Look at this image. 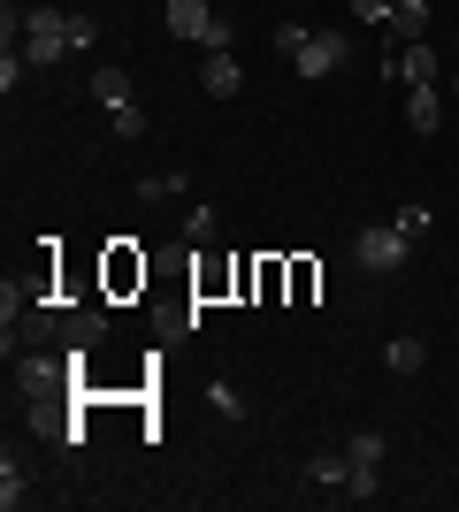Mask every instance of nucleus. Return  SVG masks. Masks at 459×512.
<instances>
[{"instance_id":"1","label":"nucleus","mask_w":459,"mask_h":512,"mask_svg":"<svg viewBox=\"0 0 459 512\" xmlns=\"http://www.w3.org/2000/svg\"><path fill=\"white\" fill-rule=\"evenodd\" d=\"M92 39H100V23H92L85 8H77V16H69V8H46V0L23 8V62L31 69L62 62V54H85Z\"/></svg>"},{"instance_id":"2","label":"nucleus","mask_w":459,"mask_h":512,"mask_svg":"<svg viewBox=\"0 0 459 512\" xmlns=\"http://www.w3.org/2000/svg\"><path fill=\"white\" fill-rule=\"evenodd\" d=\"M16 383L31 406H54V398H77V367L69 360H46V352H23L16 360Z\"/></svg>"},{"instance_id":"3","label":"nucleus","mask_w":459,"mask_h":512,"mask_svg":"<svg viewBox=\"0 0 459 512\" xmlns=\"http://www.w3.org/2000/svg\"><path fill=\"white\" fill-rule=\"evenodd\" d=\"M169 31H176V39H199L207 54L230 46V16H222L215 0H169Z\"/></svg>"},{"instance_id":"4","label":"nucleus","mask_w":459,"mask_h":512,"mask_svg":"<svg viewBox=\"0 0 459 512\" xmlns=\"http://www.w3.org/2000/svg\"><path fill=\"white\" fill-rule=\"evenodd\" d=\"M352 260H360V268H368V276H398V268H406V230H383V222H375V230H360L352 237Z\"/></svg>"},{"instance_id":"5","label":"nucleus","mask_w":459,"mask_h":512,"mask_svg":"<svg viewBox=\"0 0 459 512\" xmlns=\"http://www.w3.org/2000/svg\"><path fill=\"white\" fill-rule=\"evenodd\" d=\"M345 62H352V39H345V31H314V39L291 54V69H299V77H337Z\"/></svg>"},{"instance_id":"6","label":"nucleus","mask_w":459,"mask_h":512,"mask_svg":"<svg viewBox=\"0 0 459 512\" xmlns=\"http://www.w3.org/2000/svg\"><path fill=\"white\" fill-rule=\"evenodd\" d=\"M138 283H146V253L115 237V245H108V260H100V291H108V299H131Z\"/></svg>"},{"instance_id":"7","label":"nucleus","mask_w":459,"mask_h":512,"mask_svg":"<svg viewBox=\"0 0 459 512\" xmlns=\"http://www.w3.org/2000/svg\"><path fill=\"white\" fill-rule=\"evenodd\" d=\"M437 46L429 39H406V54H398V62H383V77H391V85H437Z\"/></svg>"},{"instance_id":"8","label":"nucleus","mask_w":459,"mask_h":512,"mask_svg":"<svg viewBox=\"0 0 459 512\" xmlns=\"http://www.w3.org/2000/svg\"><path fill=\"white\" fill-rule=\"evenodd\" d=\"M238 85H245V69H238V54H230V46L199 62V92H207V100H238Z\"/></svg>"},{"instance_id":"9","label":"nucleus","mask_w":459,"mask_h":512,"mask_svg":"<svg viewBox=\"0 0 459 512\" xmlns=\"http://www.w3.org/2000/svg\"><path fill=\"white\" fill-rule=\"evenodd\" d=\"M100 337H108V314H100V306H77V314L62 321V344H69V352H92Z\"/></svg>"},{"instance_id":"10","label":"nucleus","mask_w":459,"mask_h":512,"mask_svg":"<svg viewBox=\"0 0 459 512\" xmlns=\"http://www.w3.org/2000/svg\"><path fill=\"white\" fill-rule=\"evenodd\" d=\"M345 474H352V451H314V459H306V482H314V490H345Z\"/></svg>"},{"instance_id":"11","label":"nucleus","mask_w":459,"mask_h":512,"mask_svg":"<svg viewBox=\"0 0 459 512\" xmlns=\"http://www.w3.org/2000/svg\"><path fill=\"white\" fill-rule=\"evenodd\" d=\"M437 115H444V107H437V85H406V123H414L421 138L437 130Z\"/></svg>"},{"instance_id":"12","label":"nucleus","mask_w":459,"mask_h":512,"mask_svg":"<svg viewBox=\"0 0 459 512\" xmlns=\"http://www.w3.org/2000/svg\"><path fill=\"white\" fill-rule=\"evenodd\" d=\"M92 100H100V107H123V100H131V77H123L115 62H100V69H92Z\"/></svg>"},{"instance_id":"13","label":"nucleus","mask_w":459,"mask_h":512,"mask_svg":"<svg viewBox=\"0 0 459 512\" xmlns=\"http://www.w3.org/2000/svg\"><path fill=\"white\" fill-rule=\"evenodd\" d=\"M391 31H398V39H421V31H429V0H398V8H391Z\"/></svg>"},{"instance_id":"14","label":"nucleus","mask_w":459,"mask_h":512,"mask_svg":"<svg viewBox=\"0 0 459 512\" xmlns=\"http://www.w3.org/2000/svg\"><path fill=\"white\" fill-rule=\"evenodd\" d=\"M184 184H192V176H176V169H161V176H138V199H146V207H161V199H176Z\"/></svg>"},{"instance_id":"15","label":"nucleus","mask_w":459,"mask_h":512,"mask_svg":"<svg viewBox=\"0 0 459 512\" xmlns=\"http://www.w3.org/2000/svg\"><path fill=\"white\" fill-rule=\"evenodd\" d=\"M383 360H391V375H421V360H429V352H421V337H398Z\"/></svg>"},{"instance_id":"16","label":"nucleus","mask_w":459,"mask_h":512,"mask_svg":"<svg viewBox=\"0 0 459 512\" xmlns=\"http://www.w3.org/2000/svg\"><path fill=\"white\" fill-rule=\"evenodd\" d=\"M314 291H322V268H314V260H291V306H306Z\"/></svg>"},{"instance_id":"17","label":"nucleus","mask_w":459,"mask_h":512,"mask_svg":"<svg viewBox=\"0 0 459 512\" xmlns=\"http://www.w3.org/2000/svg\"><path fill=\"white\" fill-rule=\"evenodd\" d=\"M184 245H215V207H184Z\"/></svg>"},{"instance_id":"18","label":"nucleus","mask_w":459,"mask_h":512,"mask_svg":"<svg viewBox=\"0 0 459 512\" xmlns=\"http://www.w3.org/2000/svg\"><path fill=\"white\" fill-rule=\"evenodd\" d=\"M23 497H31V490H23V474H16V451H8V459H0V505L16 512Z\"/></svg>"},{"instance_id":"19","label":"nucleus","mask_w":459,"mask_h":512,"mask_svg":"<svg viewBox=\"0 0 459 512\" xmlns=\"http://www.w3.org/2000/svg\"><path fill=\"white\" fill-rule=\"evenodd\" d=\"M108 130H115V138H138V130H146V115H138V100L108 107Z\"/></svg>"},{"instance_id":"20","label":"nucleus","mask_w":459,"mask_h":512,"mask_svg":"<svg viewBox=\"0 0 459 512\" xmlns=\"http://www.w3.org/2000/svg\"><path fill=\"white\" fill-rule=\"evenodd\" d=\"M391 8L398 0H352V23H383V31H391Z\"/></svg>"},{"instance_id":"21","label":"nucleus","mask_w":459,"mask_h":512,"mask_svg":"<svg viewBox=\"0 0 459 512\" xmlns=\"http://www.w3.org/2000/svg\"><path fill=\"white\" fill-rule=\"evenodd\" d=\"M345 451H352V459H375V467H383V428H360Z\"/></svg>"},{"instance_id":"22","label":"nucleus","mask_w":459,"mask_h":512,"mask_svg":"<svg viewBox=\"0 0 459 512\" xmlns=\"http://www.w3.org/2000/svg\"><path fill=\"white\" fill-rule=\"evenodd\" d=\"M306 39H314V31H306V23H276V54H299Z\"/></svg>"},{"instance_id":"23","label":"nucleus","mask_w":459,"mask_h":512,"mask_svg":"<svg viewBox=\"0 0 459 512\" xmlns=\"http://www.w3.org/2000/svg\"><path fill=\"white\" fill-rule=\"evenodd\" d=\"M23 69H31L23 54H0V92H16V85H23Z\"/></svg>"},{"instance_id":"24","label":"nucleus","mask_w":459,"mask_h":512,"mask_svg":"<svg viewBox=\"0 0 459 512\" xmlns=\"http://www.w3.org/2000/svg\"><path fill=\"white\" fill-rule=\"evenodd\" d=\"M452 100H459V69H452Z\"/></svg>"},{"instance_id":"25","label":"nucleus","mask_w":459,"mask_h":512,"mask_svg":"<svg viewBox=\"0 0 459 512\" xmlns=\"http://www.w3.org/2000/svg\"><path fill=\"white\" fill-rule=\"evenodd\" d=\"M452 54H459V39H452Z\"/></svg>"}]
</instances>
